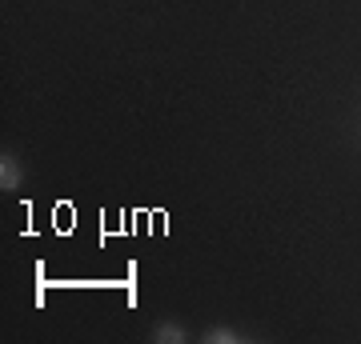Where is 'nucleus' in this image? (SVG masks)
Returning a JSON list of instances; mask_svg holds the SVG:
<instances>
[{
    "label": "nucleus",
    "mask_w": 361,
    "mask_h": 344,
    "mask_svg": "<svg viewBox=\"0 0 361 344\" xmlns=\"http://www.w3.org/2000/svg\"><path fill=\"white\" fill-rule=\"evenodd\" d=\"M0 189L4 192H16L20 189V165H16V156H0Z\"/></svg>",
    "instance_id": "1"
},
{
    "label": "nucleus",
    "mask_w": 361,
    "mask_h": 344,
    "mask_svg": "<svg viewBox=\"0 0 361 344\" xmlns=\"http://www.w3.org/2000/svg\"><path fill=\"white\" fill-rule=\"evenodd\" d=\"M153 340H157V344H180V340H189V332L169 320V324H161V329L153 332Z\"/></svg>",
    "instance_id": "2"
},
{
    "label": "nucleus",
    "mask_w": 361,
    "mask_h": 344,
    "mask_svg": "<svg viewBox=\"0 0 361 344\" xmlns=\"http://www.w3.org/2000/svg\"><path fill=\"white\" fill-rule=\"evenodd\" d=\"M205 340H209V344H241L245 336H241L237 329H209Z\"/></svg>",
    "instance_id": "3"
}]
</instances>
